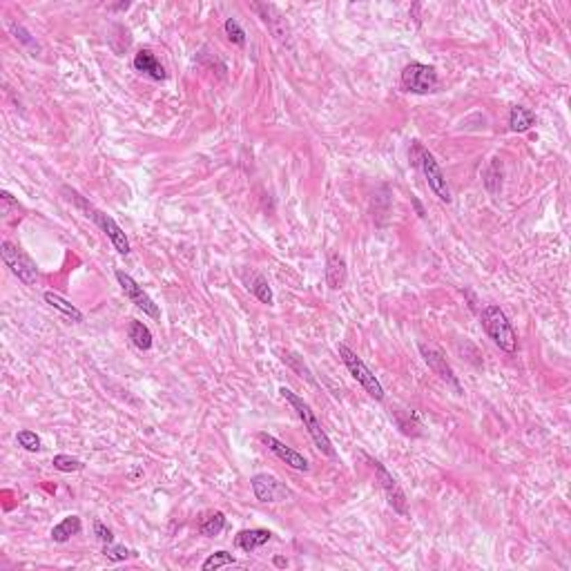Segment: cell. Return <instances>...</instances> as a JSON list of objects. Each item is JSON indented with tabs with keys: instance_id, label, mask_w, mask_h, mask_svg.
<instances>
[{
	"instance_id": "cell-18",
	"label": "cell",
	"mask_w": 571,
	"mask_h": 571,
	"mask_svg": "<svg viewBox=\"0 0 571 571\" xmlns=\"http://www.w3.org/2000/svg\"><path fill=\"white\" fill-rule=\"evenodd\" d=\"M45 301H47L54 311H58L63 317H67L69 322H74V324H81L83 320H85V315H83V313L76 308V306L69 304L67 299H63L60 295H56V292L47 290V292H45Z\"/></svg>"
},
{
	"instance_id": "cell-27",
	"label": "cell",
	"mask_w": 571,
	"mask_h": 571,
	"mask_svg": "<svg viewBox=\"0 0 571 571\" xmlns=\"http://www.w3.org/2000/svg\"><path fill=\"white\" fill-rule=\"evenodd\" d=\"M237 560L232 554L228 552H217V554H210L206 560H204V565H201V569L204 571H210V569H219V567H224V565H235Z\"/></svg>"
},
{
	"instance_id": "cell-25",
	"label": "cell",
	"mask_w": 571,
	"mask_h": 571,
	"mask_svg": "<svg viewBox=\"0 0 571 571\" xmlns=\"http://www.w3.org/2000/svg\"><path fill=\"white\" fill-rule=\"evenodd\" d=\"M224 29H226V36H228V40H230L232 45L246 47V31H243V27L237 23L235 18H228V20H226V25H224Z\"/></svg>"
},
{
	"instance_id": "cell-26",
	"label": "cell",
	"mask_w": 571,
	"mask_h": 571,
	"mask_svg": "<svg viewBox=\"0 0 571 571\" xmlns=\"http://www.w3.org/2000/svg\"><path fill=\"white\" fill-rule=\"evenodd\" d=\"M103 556H105V558H110V560H114V563H121V560L134 558V556H136V552H134V549L123 547V545L108 543V545L103 547Z\"/></svg>"
},
{
	"instance_id": "cell-10",
	"label": "cell",
	"mask_w": 571,
	"mask_h": 571,
	"mask_svg": "<svg viewBox=\"0 0 571 571\" xmlns=\"http://www.w3.org/2000/svg\"><path fill=\"white\" fill-rule=\"evenodd\" d=\"M250 486L259 502H283L292 498L288 486L270 473H257L255 478L250 480Z\"/></svg>"
},
{
	"instance_id": "cell-7",
	"label": "cell",
	"mask_w": 571,
	"mask_h": 571,
	"mask_svg": "<svg viewBox=\"0 0 571 571\" xmlns=\"http://www.w3.org/2000/svg\"><path fill=\"white\" fill-rule=\"evenodd\" d=\"M0 255H3V261L7 263V268L18 277V281H23L25 286H34L38 281L36 263L31 261V257L25 250H20L16 243L3 241L0 243Z\"/></svg>"
},
{
	"instance_id": "cell-28",
	"label": "cell",
	"mask_w": 571,
	"mask_h": 571,
	"mask_svg": "<svg viewBox=\"0 0 571 571\" xmlns=\"http://www.w3.org/2000/svg\"><path fill=\"white\" fill-rule=\"evenodd\" d=\"M16 442H18L25 451H29V453L40 451V438L36 436L34 431H27V429H25V431H18Z\"/></svg>"
},
{
	"instance_id": "cell-15",
	"label": "cell",
	"mask_w": 571,
	"mask_h": 571,
	"mask_svg": "<svg viewBox=\"0 0 571 571\" xmlns=\"http://www.w3.org/2000/svg\"><path fill=\"white\" fill-rule=\"evenodd\" d=\"M272 533L268 529H243V531L237 533L235 538V545L241 549V552H255V549L263 547L266 543H270Z\"/></svg>"
},
{
	"instance_id": "cell-9",
	"label": "cell",
	"mask_w": 571,
	"mask_h": 571,
	"mask_svg": "<svg viewBox=\"0 0 571 571\" xmlns=\"http://www.w3.org/2000/svg\"><path fill=\"white\" fill-rule=\"evenodd\" d=\"M116 281H119L121 290L125 292V297H128L136 308L143 311L147 317H152V320H161V311H158V306L154 304V299L147 295L139 283H136L128 272L123 270H116Z\"/></svg>"
},
{
	"instance_id": "cell-32",
	"label": "cell",
	"mask_w": 571,
	"mask_h": 571,
	"mask_svg": "<svg viewBox=\"0 0 571 571\" xmlns=\"http://www.w3.org/2000/svg\"><path fill=\"white\" fill-rule=\"evenodd\" d=\"M274 565H277V567H286V565H288V563H286L283 558H279V556H277V558H274Z\"/></svg>"
},
{
	"instance_id": "cell-4",
	"label": "cell",
	"mask_w": 571,
	"mask_h": 571,
	"mask_svg": "<svg viewBox=\"0 0 571 571\" xmlns=\"http://www.w3.org/2000/svg\"><path fill=\"white\" fill-rule=\"evenodd\" d=\"M411 158H413V165H417L422 172H424L429 188L436 192V197L444 204H451V188L447 183V176H444L442 167L438 165L436 156H433L424 145L420 141H413V147H411Z\"/></svg>"
},
{
	"instance_id": "cell-8",
	"label": "cell",
	"mask_w": 571,
	"mask_h": 571,
	"mask_svg": "<svg viewBox=\"0 0 571 571\" xmlns=\"http://www.w3.org/2000/svg\"><path fill=\"white\" fill-rule=\"evenodd\" d=\"M368 462H371V467H373V471L377 475V482H379V486H382V491L386 495L388 504L393 506V509L399 515H406L408 513V500H406L404 491H402L399 482L393 478V473H390L379 460H368Z\"/></svg>"
},
{
	"instance_id": "cell-3",
	"label": "cell",
	"mask_w": 571,
	"mask_h": 571,
	"mask_svg": "<svg viewBox=\"0 0 571 571\" xmlns=\"http://www.w3.org/2000/svg\"><path fill=\"white\" fill-rule=\"evenodd\" d=\"M482 326L486 335L491 337L493 344L500 348V351L513 355L518 351V335L513 331V326L509 322V317L504 315V311L500 306L489 304L482 311Z\"/></svg>"
},
{
	"instance_id": "cell-20",
	"label": "cell",
	"mask_w": 571,
	"mask_h": 571,
	"mask_svg": "<svg viewBox=\"0 0 571 571\" xmlns=\"http://www.w3.org/2000/svg\"><path fill=\"white\" fill-rule=\"evenodd\" d=\"M536 125V114L524 105H513L509 112V128L511 132H527Z\"/></svg>"
},
{
	"instance_id": "cell-23",
	"label": "cell",
	"mask_w": 571,
	"mask_h": 571,
	"mask_svg": "<svg viewBox=\"0 0 571 571\" xmlns=\"http://www.w3.org/2000/svg\"><path fill=\"white\" fill-rule=\"evenodd\" d=\"M226 529V515L221 511H213L204 518V522H201V533L208 536V538H215L219 536L221 531Z\"/></svg>"
},
{
	"instance_id": "cell-14",
	"label": "cell",
	"mask_w": 571,
	"mask_h": 571,
	"mask_svg": "<svg viewBox=\"0 0 571 571\" xmlns=\"http://www.w3.org/2000/svg\"><path fill=\"white\" fill-rule=\"evenodd\" d=\"M134 69L152 81H165V67L161 65V60H158L152 49H141L134 56Z\"/></svg>"
},
{
	"instance_id": "cell-19",
	"label": "cell",
	"mask_w": 571,
	"mask_h": 571,
	"mask_svg": "<svg viewBox=\"0 0 571 571\" xmlns=\"http://www.w3.org/2000/svg\"><path fill=\"white\" fill-rule=\"evenodd\" d=\"M243 281H246V288L255 295V297L261 301V304H272V290H270V283H268V279L263 277V274H259V272H250V277L246 274V277H243Z\"/></svg>"
},
{
	"instance_id": "cell-22",
	"label": "cell",
	"mask_w": 571,
	"mask_h": 571,
	"mask_svg": "<svg viewBox=\"0 0 571 571\" xmlns=\"http://www.w3.org/2000/svg\"><path fill=\"white\" fill-rule=\"evenodd\" d=\"M484 185L491 195H498L502 190V165L498 158H491L489 167L484 170Z\"/></svg>"
},
{
	"instance_id": "cell-31",
	"label": "cell",
	"mask_w": 571,
	"mask_h": 571,
	"mask_svg": "<svg viewBox=\"0 0 571 571\" xmlns=\"http://www.w3.org/2000/svg\"><path fill=\"white\" fill-rule=\"evenodd\" d=\"M411 201H413V206H415V210H417V215H420V217H424V208H422V204H420V201H417L415 197L411 199Z\"/></svg>"
},
{
	"instance_id": "cell-2",
	"label": "cell",
	"mask_w": 571,
	"mask_h": 571,
	"mask_svg": "<svg viewBox=\"0 0 571 571\" xmlns=\"http://www.w3.org/2000/svg\"><path fill=\"white\" fill-rule=\"evenodd\" d=\"M279 393H281V397L288 402V404L297 411V415H299V420L304 422V429L308 431V436L313 438V442H315V447L320 449L324 456H329V458H335L337 453H335V447H333V442H331V438L326 436V431L322 429V422L317 420V415L313 413V408L308 406V402H304V397H299L297 393H292L290 388H286V386H281L279 388Z\"/></svg>"
},
{
	"instance_id": "cell-5",
	"label": "cell",
	"mask_w": 571,
	"mask_h": 571,
	"mask_svg": "<svg viewBox=\"0 0 571 571\" xmlns=\"http://www.w3.org/2000/svg\"><path fill=\"white\" fill-rule=\"evenodd\" d=\"M340 357H342V362L346 364L348 368V373H351L359 384L364 386V390L368 395H371L373 399L377 402H382L384 399V386L379 384V379L373 375V371L368 368L364 362H362V357H357V353H353L351 348H348L346 344H340Z\"/></svg>"
},
{
	"instance_id": "cell-11",
	"label": "cell",
	"mask_w": 571,
	"mask_h": 571,
	"mask_svg": "<svg viewBox=\"0 0 571 571\" xmlns=\"http://www.w3.org/2000/svg\"><path fill=\"white\" fill-rule=\"evenodd\" d=\"M420 353H422V357H424V362L429 364L431 371L436 373V375L442 379V382H447V384L460 395V393H462V386H460V382H458V375L453 373V368L449 366L447 357H444V355L438 351V348H433V346H429V344H420Z\"/></svg>"
},
{
	"instance_id": "cell-13",
	"label": "cell",
	"mask_w": 571,
	"mask_h": 571,
	"mask_svg": "<svg viewBox=\"0 0 571 571\" xmlns=\"http://www.w3.org/2000/svg\"><path fill=\"white\" fill-rule=\"evenodd\" d=\"M250 7L261 16V20L268 25V29L272 31L274 38H279V40H283V43H288V36H290L288 34V25H286V18L279 14L277 7H274V5H266V3H252Z\"/></svg>"
},
{
	"instance_id": "cell-6",
	"label": "cell",
	"mask_w": 571,
	"mask_h": 571,
	"mask_svg": "<svg viewBox=\"0 0 571 571\" xmlns=\"http://www.w3.org/2000/svg\"><path fill=\"white\" fill-rule=\"evenodd\" d=\"M402 90L411 94H431L436 92L440 85L438 72L431 65L424 63H408V65L402 69Z\"/></svg>"
},
{
	"instance_id": "cell-12",
	"label": "cell",
	"mask_w": 571,
	"mask_h": 571,
	"mask_svg": "<svg viewBox=\"0 0 571 571\" xmlns=\"http://www.w3.org/2000/svg\"><path fill=\"white\" fill-rule=\"evenodd\" d=\"M259 440L263 442V447H266L268 451H272L274 456H277L281 462L288 464L290 469H295V471H308V460H306L299 451H295L292 447H288V444H283L281 440L270 436V433H259Z\"/></svg>"
},
{
	"instance_id": "cell-24",
	"label": "cell",
	"mask_w": 571,
	"mask_h": 571,
	"mask_svg": "<svg viewBox=\"0 0 571 571\" xmlns=\"http://www.w3.org/2000/svg\"><path fill=\"white\" fill-rule=\"evenodd\" d=\"M51 464H54L56 471H63V473H76V471L85 469V464H83L81 460L72 458V456H65V453H58V456H54Z\"/></svg>"
},
{
	"instance_id": "cell-29",
	"label": "cell",
	"mask_w": 571,
	"mask_h": 571,
	"mask_svg": "<svg viewBox=\"0 0 571 571\" xmlns=\"http://www.w3.org/2000/svg\"><path fill=\"white\" fill-rule=\"evenodd\" d=\"M94 533H97V538H99V540H101L103 545H108V543H112V540H114L112 529H108V527H105L101 520L94 522Z\"/></svg>"
},
{
	"instance_id": "cell-21",
	"label": "cell",
	"mask_w": 571,
	"mask_h": 571,
	"mask_svg": "<svg viewBox=\"0 0 571 571\" xmlns=\"http://www.w3.org/2000/svg\"><path fill=\"white\" fill-rule=\"evenodd\" d=\"M128 335H130L132 344L139 348V351H150L152 348V333L143 322L132 320L130 326H128Z\"/></svg>"
},
{
	"instance_id": "cell-30",
	"label": "cell",
	"mask_w": 571,
	"mask_h": 571,
	"mask_svg": "<svg viewBox=\"0 0 571 571\" xmlns=\"http://www.w3.org/2000/svg\"><path fill=\"white\" fill-rule=\"evenodd\" d=\"M12 31H14V34H16V38H20V40H23L25 45H31V47H36V40H31V38H29V34H27V31H25L23 27H16V25H12Z\"/></svg>"
},
{
	"instance_id": "cell-16",
	"label": "cell",
	"mask_w": 571,
	"mask_h": 571,
	"mask_svg": "<svg viewBox=\"0 0 571 571\" xmlns=\"http://www.w3.org/2000/svg\"><path fill=\"white\" fill-rule=\"evenodd\" d=\"M326 283L331 290H342L346 283V261L337 252H331L326 259Z\"/></svg>"
},
{
	"instance_id": "cell-17",
	"label": "cell",
	"mask_w": 571,
	"mask_h": 571,
	"mask_svg": "<svg viewBox=\"0 0 571 571\" xmlns=\"http://www.w3.org/2000/svg\"><path fill=\"white\" fill-rule=\"evenodd\" d=\"M83 531V522L78 515H67L63 518V520L51 529V540L54 543H67L69 538L78 536Z\"/></svg>"
},
{
	"instance_id": "cell-33",
	"label": "cell",
	"mask_w": 571,
	"mask_h": 571,
	"mask_svg": "<svg viewBox=\"0 0 571 571\" xmlns=\"http://www.w3.org/2000/svg\"><path fill=\"white\" fill-rule=\"evenodd\" d=\"M130 7V3H121V5H112L110 9H128Z\"/></svg>"
},
{
	"instance_id": "cell-1",
	"label": "cell",
	"mask_w": 571,
	"mask_h": 571,
	"mask_svg": "<svg viewBox=\"0 0 571 571\" xmlns=\"http://www.w3.org/2000/svg\"><path fill=\"white\" fill-rule=\"evenodd\" d=\"M63 192L67 195L69 201H74V204H76V208L81 210V213H85V217L92 219L94 224H97L103 230V235L112 241V246L116 248V252H119V255H130V241H128V237H125V230L119 224H116V221L110 215H105L103 210L94 208L85 197L76 192V190H72V188L65 185V188H63Z\"/></svg>"
}]
</instances>
